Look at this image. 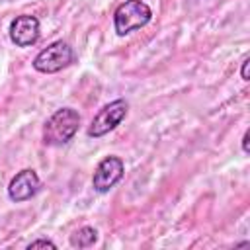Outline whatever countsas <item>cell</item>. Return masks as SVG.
<instances>
[{"mask_svg":"<svg viewBox=\"0 0 250 250\" xmlns=\"http://www.w3.org/2000/svg\"><path fill=\"white\" fill-rule=\"evenodd\" d=\"M80 115L72 107L57 109L43 125V143L47 146H62L66 145L78 131Z\"/></svg>","mask_w":250,"mask_h":250,"instance_id":"cell-1","label":"cell"},{"mask_svg":"<svg viewBox=\"0 0 250 250\" xmlns=\"http://www.w3.org/2000/svg\"><path fill=\"white\" fill-rule=\"evenodd\" d=\"M152 18V10L143 0H125L113 12V27L117 35H127L135 29L145 27Z\"/></svg>","mask_w":250,"mask_h":250,"instance_id":"cell-2","label":"cell"},{"mask_svg":"<svg viewBox=\"0 0 250 250\" xmlns=\"http://www.w3.org/2000/svg\"><path fill=\"white\" fill-rule=\"evenodd\" d=\"M127 111H129V102L123 100V98H117V100L105 104V105L94 115V119L90 121L88 131H86L88 137L98 139V137L107 135L109 131H113V129L125 119Z\"/></svg>","mask_w":250,"mask_h":250,"instance_id":"cell-3","label":"cell"},{"mask_svg":"<svg viewBox=\"0 0 250 250\" xmlns=\"http://www.w3.org/2000/svg\"><path fill=\"white\" fill-rule=\"evenodd\" d=\"M72 59H74L72 47L66 41L59 39L37 53V57L33 59V68L43 74H53V72H59L64 66H68L72 62Z\"/></svg>","mask_w":250,"mask_h":250,"instance_id":"cell-4","label":"cell"},{"mask_svg":"<svg viewBox=\"0 0 250 250\" xmlns=\"http://www.w3.org/2000/svg\"><path fill=\"white\" fill-rule=\"evenodd\" d=\"M123 172H125V164L119 156H105L94 170V176H92L94 189L100 193L109 191L123 178Z\"/></svg>","mask_w":250,"mask_h":250,"instance_id":"cell-5","label":"cell"},{"mask_svg":"<svg viewBox=\"0 0 250 250\" xmlns=\"http://www.w3.org/2000/svg\"><path fill=\"white\" fill-rule=\"evenodd\" d=\"M39 33H41V25L35 16L21 14L16 16L10 23V39L16 47H31L33 43H37Z\"/></svg>","mask_w":250,"mask_h":250,"instance_id":"cell-6","label":"cell"},{"mask_svg":"<svg viewBox=\"0 0 250 250\" xmlns=\"http://www.w3.org/2000/svg\"><path fill=\"white\" fill-rule=\"evenodd\" d=\"M39 189V176L31 168L20 170L8 184V197L16 203L31 199Z\"/></svg>","mask_w":250,"mask_h":250,"instance_id":"cell-7","label":"cell"},{"mask_svg":"<svg viewBox=\"0 0 250 250\" xmlns=\"http://www.w3.org/2000/svg\"><path fill=\"white\" fill-rule=\"evenodd\" d=\"M98 242V230L94 227H82L70 234L72 248H90Z\"/></svg>","mask_w":250,"mask_h":250,"instance_id":"cell-8","label":"cell"},{"mask_svg":"<svg viewBox=\"0 0 250 250\" xmlns=\"http://www.w3.org/2000/svg\"><path fill=\"white\" fill-rule=\"evenodd\" d=\"M27 248H29V250H31V248H57V244H55L53 240H49V238H39V240L29 242Z\"/></svg>","mask_w":250,"mask_h":250,"instance_id":"cell-9","label":"cell"},{"mask_svg":"<svg viewBox=\"0 0 250 250\" xmlns=\"http://www.w3.org/2000/svg\"><path fill=\"white\" fill-rule=\"evenodd\" d=\"M248 64H250V59L244 57L242 66H240V76H242V80H250V76H248Z\"/></svg>","mask_w":250,"mask_h":250,"instance_id":"cell-10","label":"cell"},{"mask_svg":"<svg viewBox=\"0 0 250 250\" xmlns=\"http://www.w3.org/2000/svg\"><path fill=\"white\" fill-rule=\"evenodd\" d=\"M248 141H250V131L246 129V131H244V135H242V150H244L246 154L250 152V146H248Z\"/></svg>","mask_w":250,"mask_h":250,"instance_id":"cell-11","label":"cell"}]
</instances>
